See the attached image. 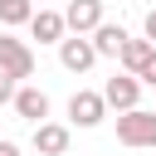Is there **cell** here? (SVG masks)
Here are the masks:
<instances>
[{
    "label": "cell",
    "mask_w": 156,
    "mask_h": 156,
    "mask_svg": "<svg viewBox=\"0 0 156 156\" xmlns=\"http://www.w3.org/2000/svg\"><path fill=\"white\" fill-rule=\"evenodd\" d=\"M117 141H122V146H146V151H156V112H146V107L117 112Z\"/></svg>",
    "instance_id": "1"
},
{
    "label": "cell",
    "mask_w": 156,
    "mask_h": 156,
    "mask_svg": "<svg viewBox=\"0 0 156 156\" xmlns=\"http://www.w3.org/2000/svg\"><path fill=\"white\" fill-rule=\"evenodd\" d=\"M98 58H102V54H98L93 34H73V29H68V34L58 39V63H63L68 73H88Z\"/></svg>",
    "instance_id": "2"
},
{
    "label": "cell",
    "mask_w": 156,
    "mask_h": 156,
    "mask_svg": "<svg viewBox=\"0 0 156 156\" xmlns=\"http://www.w3.org/2000/svg\"><path fill=\"white\" fill-rule=\"evenodd\" d=\"M102 117H107V98H102V93L78 88V93L68 98V122H73V127L93 132V127H102Z\"/></svg>",
    "instance_id": "3"
},
{
    "label": "cell",
    "mask_w": 156,
    "mask_h": 156,
    "mask_svg": "<svg viewBox=\"0 0 156 156\" xmlns=\"http://www.w3.org/2000/svg\"><path fill=\"white\" fill-rule=\"evenodd\" d=\"M141 88H146V83H141L136 73H127V68H122V73H112V78L102 83V98H107V107H112V112H127V107H136V102H141Z\"/></svg>",
    "instance_id": "4"
},
{
    "label": "cell",
    "mask_w": 156,
    "mask_h": 156,
    "mask_svg": "<svg viewBox=\"0 0 156 156\" xmlns=\"http://www.w3.org/2000/svg\"><path fill=\"white\" fill-rule=\"evenodd\" d=\"M0 68L15 73L20 83L34 78V49H29L24 39H15V34H0Z\"/></svg>",
    "instance_id": "5"
},
{
    "label": "cell",
    "mask_w": 156,
    "mask_h": 156,
    "mask_svg": "<svg viewBox=\"0 0 156 156\" xmlns=\"http://www.w3.org/2000/svg\"><path fill=\"white\" fill-rule=\"evenodd\" d=\"M29 141H34L39 156H68V141H73V136H68L63 122H49V117H44V122H34V136H29Z\"/></svg>",
    "instance_id": "6"
},
{
    "label": "cell",
    "mask_w": 156,
    "mask_h": 156,
    "mask_svg": "<svg viewBox=\"0 0 156 156\" xmlns=\"http://www.w3.org/2000/svg\"><path fill=\"white\" fill-rule=\"evenodd\" d=\"M15 117H24V122H44L49 117V93L44 88H34V83H20V93H15Z\"/></svg>",
    "instance_id": "7"
},
{
    "label": "cell",
    "mask_w": 156,
    "mask_h": 156,
    "mask_svg": "<svg viewBox=\"0 0 156 156\" xmlns=\"http://www.w3.org/2000/svg\"><path fill=\"white\" fill-rule=\"evenodd\" d=\"M29 34H34L39 44H58V39L68 34V15H63V10H34Z\"/></svg>",
    "instance_id": "8"
},
{
    "label": "cell",
    "mask_w": 156,
    "mask_h": 156,
    "mask_svg": "<svg viewBox=\"0 0 156 156\" xmlns=\"http://www.w3.org/2000/svg\"><path fill=\"white\" fill-rule=\"evenodd\" d=\"M68 29L73 34H93L98 24H102V0H68Z\"/></svg>",
    "instance_id": "9"
},
{
    "label": "cell",
    "mask_w": 156,
    "mask_h": 156,
    "mask_svg": "<svg viewBox=\"0 0 156 156\" xmlns=\"http://www.w3.org/2000/svg\"><path fill=\"white\" fill-rule=\"evenodd\" d=\"M151 54H156V44H151L146 34H141V39H132V34H127V44H122V54H117V63H122L127 73H141V63H146Z\"/></svg>",
    "instance_id": "10"
},
{
    "label": "cell",
    "mask_w": 156,
    "mask_h": 156,
    "mask_svg": "<svg viewBox=\"0 0 156 156\" xmlns=\"http://www.w3.org/2000/svg\"><path fill=\"white\" fill-rule=\"evenodd\" d=\"M93 44H98V54H102V58H117V54H122V44H127V29L102 20V24L93 29Z\"/></svg>",
    "instance_id": "11"
},
{
    "label": "cell",
    "mask_w": 156,
    "mask_h": 156,
    "mask_svg": "<svg viewBox=\"0 0 156 156\" xmlns=\"http://www.w3.org/2000/svg\"><path fill=\"white\" fill-rule=\"evenodd\" d=\"M34 20V5L29 0H0V24L5 29H20V24H29Z\"/></svg>",
    "instance_id": "12"
},
{
    "label": "cell",
    "mask_w": 156,
    "mask_h": 156,
    "mask_svg": "<svg viewBox=\"0 0 156 156\" xmlns=\"http://www.w3.org/2000/svg\"><path fill=\"white\" fill-rule=\"evenodd\" d=\"M15 93H20V78L0 68V107H10V102H15Z\"/></svg>",
    "instance_id": "13"
},
{
    "label": "cell",
    "mask_w": 156,
    "mask_h": 156,
    "mask_svg": "<svg viewBox=\"0 0 156 156\" xmlns=\"http://www.w3.org/2000/svg\"><path fill=\"white\" fill-rule=\"evenodd\" d=\"M136 78H141V83H146V88H156V54H151V58H146V63H141V73H136Z\"/></svg>",
    "instance_id": "14"
},
{
    "label": "cell",
    "mask_w": 156,
    "mask_h": 156,
    "mask_svg": "<svg viewBox=\"0 0 156 156\" xmlns=\"http://www.w3.org/2000/svg\"><path fill=\"white\" fill-rule=\"evenodd\" d=\"M141 34L156 44V10H146V15H141Z\"/></svg>",
    "instance_id": "15"
},
{
    "label": "cell",
    "mask_w": 156,
    "mask_h": 156,
    "mask_svg": "<svg viewBox=\"0 0 156 156\" xmlns=\"http://www.w3.org/2000/svg\"><path fill=\"white\" fill-rule=\"evenodd\" d=\"M0 156H20V146L15 141H0Z\"/></svg>",
    "instance_id": "16"
}]
</instances>
